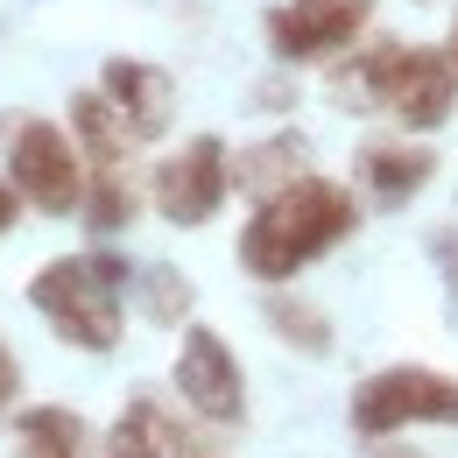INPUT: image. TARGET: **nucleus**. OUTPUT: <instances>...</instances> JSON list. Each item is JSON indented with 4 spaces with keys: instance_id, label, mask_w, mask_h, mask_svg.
Listing matches in <instances>:
<instances>
[{
    "instance_id": "nucleus-1",
    "label": "nucleus",
    "mask_w": 458,
    "mask_h": 458,
    "mask_svg": "<svg viewBox=\"0 0 458 458\" xmlns=\"http://www.w3.org/2000/svg\"><path fill=\"white\" fill-rule=\"evenodd\" d=\"M352 233H360V198L345 183L310 170V176H296L289 191L254 205V219L240 233V268L254 283H289L310 261H325L332 247H345Z\"/></svg>"
},
{
    "instance_id": "nucleus-2",
    "label": "nucleus",
    "mask_w": 458,
    "mask_h": 458,
    "mask_svg": "<svg viewBox=\"0 0 458 458\" xmlns=\"http://www.w3.org/2000/svg\"><path fill=\"white\" fill-rule=\"evenodd\" d=\"M332 92L388 114L402 134H437L458 106V71L430 43H374L367 57H352V71L332 78Z\"/></svg>"
},
{
    "instance_id": "nucleus-3",
    "label": "nucleus",
    "mask_w": 458,
    "mask_h": 458,
    "mask_svg": "<svg viewBox=\"0 0 458 458\" xmlns=\"http://www.w3.org/2000/svg\"><path fill=\"white\" fill-rule=\"evenodd\" d=\"M127 289H134L127 254L92 247V254L43 261L36 283H29V303H36V318H43L64 345H78V352H114L120 345V296H127Z\"/></svg>"
},
{
    "instance_id": "nucleus-4",
    "label": "nucleus",
    "mask_w": 458,
    "mask_h": 458,
    "mask_svg": "<svg viewBox=\"0 0 458 458\" xmlns=\"http://www.w3.org/2000/svg\"><path fill=\"white\" fill-rule=\"evenodd\" d=\"M7 183L21 191V205L36 212H85V191H92V170L78 156V141L64 134L57 120H21L14 141H7Z\"/></svg>"
},
{
    "instance_id": "nucleus-5",
    "label": "nucleus",
    "mask_w": 458,
    "mask_h": 458,
    "mask_svg": "<svg viewBox=\"0 0 458 458\" xmlns=\"http://www.w3.org/2000/svg\"><path fill=\"white\" fill-rule=\"evenodd\" d=\"M409 423H458V381L437 367H381L352 388L360 437H402Z\"/></svg>"
},
{
    "instance_id": "nucleus-6",
    "label": "nucleus",
    "mask_w": 458,
    "mask_h": 458,
    "mask_svg": "<svg viewBox=\"0 0 458 458\" xmlns=\"http://www.w3.org/2000/svg\"><path fill=\"white\" fill-rule=\"evenodd\" d=\"M226 198H233V156H226L219 134L183 141L176 156H163V163L148 170V205H156L170 226H205Z\"/></svg>"
},
{
    "instance_id": "nucleus-7",
    "label": "nucleus",
    "mask_w": 458,
    "mask_h": 458,
    "mask_svg": "<svg viewBox=\"0 0 458 458\" xmlns=\"http://www.w3.org/2000/svg\"><path fill=\"white\" fill-rule=\"evenodd\" d=\"M367 21H374V0H276L261 14V36H268V57L289 71V64H318L345 50Z\"/></svg>"
},
{
    "instance_id": "nucleus-8",
    "label": "nucleus",
    "mask_w": 458,
    "mask_h": 458,
    "mask_svg": "<svg viewBox=\"0 0 458 458\" xmlns=\"http://www.w3.org/2000/svg\"><path fill=\"white\" fill-rule=\"evenodd\" d=\"M176 395L191 416L205 423H240L247 416V374L233 360V345L212 332V325H183V345H176Z\"/></svg>"
},
{
    "instance_id": "nucleus-9",
    "label": "nucleus",
    "mask_w": 458,
    "mask_h": 458,
    "mask_svg": "<svg viewBox=\"0 0 458 458\" xmlns=\"http://www.w3.org/2000/svg\"><path fill=\"white\" fill-rule=\"evenodd\" d=\"M99 92L114 99V114L127 120L134 141H156V134L170 127V114H176V78L163 64H148V57H106Z\"/></svg>"
},
{
    "instance_id": "nucleus-10",
    "label": "nucleus",
    "mask_w": 458,
    "mask_h": 458,
    "mask_svg": "<svg viewBox=\"0 0 458 458\" xmlns=\"http://www.w3.org/2000/svg\"><path fill=\"white\" fill-rule=\"evenodd\" d=\"M430 176H437V156H430L423 141H367V148H360V191H367L381 212H402Z\"/></svg>"
},
{
    "instance_id": "nucleus-11",
    "label": "nucleus",
    "mask_w": 458,
    "mask_h": 458,
    "mask_svg": "<svg viewBox=\"0 0 458 458\" xmlns=\"http://www.w3.org/2000/svg\"><path fill=\"white\" fill-rule=\"evenodd\" d=\"M296 176H310V141L303 134H268V141H254V148L233 156V191H247L254 205L289 191Z\"/></svg>"
},
{
    "instance_id": "nucleus-12",
    "label": "nucleus",
    "mask_w": 458,
    "mask_h": 458,
    "mask_svg": "<svg viewBox=\"0 0 458 458\" xmlns=\"http://www.w3.org/2000/svg\"><path fill=\"white\" fill-rule=\"evenodd\" d=\"M71 141H78L85 170H127V148H134L127 120L114 114V99L99 85L92 92H71Z\"/></svg>"
},
{
    "instance_id": "nucleus-13",
    "label": "nucleus",
    "mask_w": 458,
    "mask_h": 458,
    "mask_svg": "<svg viewBox=\"0 0 458 458\" xmlns=\"http://www.w3.org/2000/svg\"><path fill=\"white\" fill-rule=\"evenodd\" d=\"M134 212H141V183L127 170H92V191H85V226H92V240H114V233L134 226Z\"/></svg>"
},
{
    "instance_id": "nucleus-14",
    "label": "nucleus",
    "mask_w": 458,
    "mask_h": 458,
    "mask_svg": "<svg viewBox=\"0 0 458 458\" xmlns=\"http://www.w3.org/2000/svg\"><path fill=\"white\" fill-rule=\"evenodd\" d=\"M14 437H21V458H85V423L71 409H57V402L21 409Z\"/></svg>"
},
{
    "instance_id": "nucleus-15",
    "label": "nucleus",
    "mask_w": 458,
    "mask_h": 458,
    "mask_svg": "<svg viewBox=\"0 0 458 458\" xmlns=\"http://www.w3.org/2000/svg\"><path fill=\"white\" fill-rule=\"evenodd\" d=\"M268 325L283 332V345L310 352V360L332 352V318H325L318 303H303V296H268Z\"/></svg>"
},
{
    "instance_id": "nucleus-16",
    "label": "nucleus",
    "mask_w": 458,
    "mask_h": 458,
    "mask_svg": "<svg viewBox=\"0 0 458 458\" xmlns=\"http://www.w3.org/2000/svg\"><path fill=\"white\" fill-rule=\"evenodd\" d=\"M141 310H148V325H163V332H170V325H183V318H191V303H198V289H191V276H183V268H141Z\"/></svg>"
},
{
    "instance_id": "nucleus-17",
    "label": "nucleus",
    "mask_w": 458,
    "mask_h": 458,
    "mask_svg": "<svg viewBox=\"0 0 458 458\" xmlns=\"http://www.w3.org/2000/svg\"><path fill=\"white\" fill-rule=\"evenodd\" d=\"M430 254H437V268H445V283H452V296H458V226L430 233Z\"/></svg>"
},
{
    "instance_id": "nucleus-18",
    "label": "nucleus",
    "mask_w": 458,
    "mask_h": 458,
    "mask_svg": "<svg viewBox=\"0 0 458 458\" xmlns=\"http://www.w3.org/2000/svg\"><path fill=\"white\" fill-rule=\"evenodd\" d=\"M289 99H296V85H289L283 71H276V78H261V85H254V106H261V114H283Z\"/></svg>"
},
{
    "instance_id": "nucleus-19",
    "label": "nucleus",
    "mask_w": 458,
    "mask_h": 458,
    "mask_svg": "<svg viewBox=\"0 0 458 458\" xmlns=\"http://www.w3.org/2000/svg\"><path fill=\"white\" fill-rule=\"evenodd\" d=\"M14 388H21V367H14V352H7V345H0V409H7V402H14Z\"/></svg>"
},
{
    "instance_id": "nucleus-20",
    "label": "nucleus",
    "mask_w": 458,
    "mask_h": 458,
    "mask_svg": "<svg viewBox=\"0 0 458 458\" xmlns=\"http://www.w3.org/2000/svg\"><path fill=\"white\" fill-rule=\"evenodd\" d=\"M367 458H423V452L402 445V437H367Z\"/></svg>"
},
{
    "instance_id": "nucleus-21",
    "label": "nucleus",
    "mask_w": 458,
    "mask_h": 458,
    "mask_svg": "<svg viewBox=\"0 0 458 458\" xmlns=\"http://www.w3.org/2000/svg\"><path fill=\"white\" fill-rule=\"evenodd\" d=\"M14 219H21V191H14V183H7V176H0V233L14 226Z\"/></svg>"
},
{
    "instance_id": "nucleus-22",
    "label": "nucleus",
    "mask_w": 458,
    "mask_h": 458,
    "mask_svg": "<svg viewBox=\"0 0 458 458\" xmlns=\"http://www.w3.org/2000/svg\"><path fill=\"white\" fill-rule=\"evenodd\" d=\"M445 57H452V71H458V29H452V50H445Z\"/></svg>"
}]
</instances>
